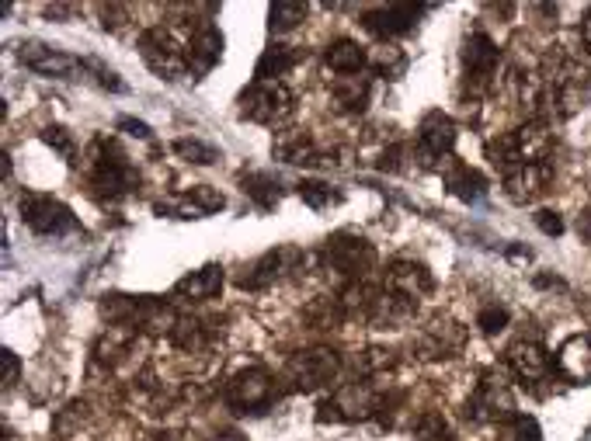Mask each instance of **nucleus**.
I'll use <instances>...</instances> for the list:
<instances>
[{"label": "nucleus", "instance_id": "f257e3e1", "mask_svg": "<svg viewBox=\"0 0 591 441\" xmlns=\"http://www.w3.org/2000/svg\"><path fill=\"white\" fill-rule=\"evenodd\" d=\"M87 185L105 202H119V198L140 188V174L115 139L98 136L91 143V153H87Z\"/></svg>", "mask_w": 591, "mask_h": 441}, {"label": "nucleus", "instance_id": "f03ea898", "mask_svg": "<svg viewBox=\"0 0 591 441\" xmlns=\"http://www.w3.org/2000/svg\"><path fill=\"white\" fill-rule=\"evenodd\" d=\"M188 39L192 28H171L157 25L150 32L140 35V56L157 77L178 80L181 73H188Z\"/></svg>", "mask_w": 591, "mask_h": 441}, {"label": "nucleus", "instance_id": "7ed1b4c3", "mask_svg": "<svg viewBox=\"0 0 591 441\" xmlns=\"http://www.w3.org/2000/svg\"><path fill=\"white\" fill-rule=\"evenodd\" d=\"M376 268V251L366 237L352 230H341L324 247V271H334L345 285L366 282V275Z\"/></svg>", "mask_w": 591, "mask_h": 441}, {"label": "nucleus", "instance_id": "20e7f679", "mask_svg": "<svg viewBox=\"0 0 591 441\" xmlns=\"http://www.w3.org/2000/svg\"><path fill=\"white\" fill-rule=\"evenodd\" d=\"M240 115L258 126H279L282 119L293 115V91L282 80H254L240 94Z\"/></svg>", "mask_w": 591, "mask_h": 441}, {"label": "nucleus", "instance_id": "39448f33", "mask_svg": "<svg viewBox=\"0 0 591 441\" xmlns=\"http://www.w3.org/2000/svg\"><path fill=\"white\" fill-rule=\"evenodd\" d=\"M21 219H25L28 230H35L39 237H67V233L80 230L70 205H63L60 198H53V195H39V191L21 195Z\"/></svg>", "mask_w": 591, "mask_h": 441}, {"label": "nucleus", "instance_id": "423d86ee", "mask_svg": "<svg viewBox=\"0 0 591 441\" xmlns=\"http://www.w3.org/2000/svg\"><path fill=\"white\" fill-rule=\"evenodd\" d=\"M226 407L233 414H261V410L272 407L275 400V379L268 369L261 365H251V369L237 372L230 382H226Z\"/></svg>", "mask_w": 591, "mask_h": 441}, {"label": "nucleus", "instance_id": "0eeeda50", "mask_svg": "<svg viewBox=\"0 0 591 441\" xmlns=\"http://www.w3.org/2000/svg\"><path fill=\"white\" fill-rule=\"evenodd\" d=\"M338 376H341V358H338V351H331V348L299 351L286 365V382H293V389H303V393L331 386Z\"/></svg>", "mask_w": 591, "mask_h": 441}, {"label": "nucleus", "instance_id": "6e6552de", "mask_svg": "<svg viewBox=\"0 0 591 441\" xmlns=\"http://www.w3.org/2000/svg\"><path fill=\"white\" fill-rule=\"evenodd\" d=\"M379 407V393H372L366 382H348L341 386L331 400L320 403L317 421H366V417H376Z\"/></svg>", "mask_w": 591, "mask_h": 441}, {"label": "nucleus", "instance_id": "1a4fd4ad", "mask_svg": "<svg viewBox=\"0 0 591 441\" xmlns=\"http://www.w3.org/2000/svg\"><path fill=\"white\" fill-rule=\"evenodd\" d=\"M498 63H501V53L498 46L491 42V35L487 32H470L463 42V80L470 84L473 94H480L487 84L494 80V73H498Z\"/></svg>", "mask_w": 591, "mask_h": 441}, {"label": "nucleus", "instance_id": "9d476101", "mask_svg": "<svg viewBox=\"0 0 591 441\" xmlns=\"http://www.w3.org/2000/svg\"><path fill=\"white\" fill-rule=\"evenodd\" d=\"M512 410H515V396L508 389V382L498 376H484L477 382V389H473V396L466 400V417L477 424L505 421V417H512Z\"/></svg>", "mask_w": 591, "mask_h": 441}, {"label": "nucleus", "instance_id": "9b49d317", "mask_svg": "<svg viewBox=\"0 0 591 441\" xmlns=\"http://www.w3.org/2000/svg\"><path fill=\"white\" fill-rule=\"evenodd\" d=\"M432 285H435L432 271L421 261H414V257H397V261H390V268H386V292L407 299V303H418L421 296H428Z\"/></svg>", "mask_w": 591, "mask_h": 441}, {"label": "nucleus", "instance_id": "f8f14e48", "mask_svg": "<svg viewBox=\"0 0 591 441\" xmlns=\"http://www.w3.org/2000/svg\"><path fill=\"white\" fill-rule=\"evenodd\" d=\"M18 60L28 66V70L42 73V77H70V73L80 70V60H74L70 53L56 46H46L39 39H25L18 46Z\"/></svg>", "mask_w": 591, "mask_h": 441}, {"label": "nucleus", "instance_id": "ddd939ff", "mask_svg": "<svg viewBox=\"0 0 591 441\" xmlns=\"http://www.w3.org/2000/svg\"><path fill=\"white\" fill-rule=\"evenodd\" d=\"M425 11H428L425 4H386V7L369 11L366 18H362V25H366L372 35H379V39H397V35L411 32Z\"/></svg>", "mask_w": 591, "mask_h": 441}, {"label": "nucleus", "instance_id": "4468645a", "mask_svg": "<svg viewBox=\"0 0 591 441\" xmlns=\"http://www.w3.org/2000/svg\"><path fill=\"white\" fill-rule=\"evenodd\" d=\"M456 146V122L445 112H428L418 126V153L425 160H442Z\"/></svg>", "mask_w": 591, "mask_h": 441}, {"label": "nucleus", "instance_id": "2eb2a0df", "mask_svg": "<svg viewBox=\"0 0 591 441\" xmlns=\"http://www.w3.org/2000/svg\"><path fill=\"white\" fill-rule=\"evenodd\" d=\"M296 251H289V247H279V251H268L261 254L254 264H247L244 275L237 278L240 289L247 292H261L268 289V285L275 282V278H282V271H293V261H296Z\"/></svg>", "mask_w": 591, "mask_h": 441}, {"label": "nucleus", "instance_id": "dca6fc26", "mask_svg": "<svg viewBox=\"0 0 591 441\" xmlns=\"http://www.w3.org/2000/svg\"><path fill=\"white\" fill-rule=\"evenodd\" d=\"M223 56V35L216 25H195L192 39H188V73L192 77H206Z\"/></svg>", "mask_w": 591, "mask_h": 441}, {"label": "nucleus", "instance_id": "f3484780", "mask_svg": "<svg viewBox=\"0 0 591 441\" xmlns=\"http://www.w3.org/2000/svg\"><path fill=\"white\" fill-rule=\"evenodd\" d=\"M226 205V198L209 185H195L192 191L178 198V202H157L160 216H178V219H195V216H209V212H220Z\"/></svg>", "mask_w": 591, "mask_h": 441}, {"label": "nucleus", "instance_id": "a211bd4d", "mask_svg": "<svg viewBox=\"0 0 591 441\" xmlns=\"http://www.w3.org/2000/svg\"><path fill=\"white\" fill-rule=\"evenodd\" d=\"M546 185H550V164H518L512 171H505V195L512 202L525 205L536 195H543Z\"/></svg>", "mask_w": 591, "mask_h": 441}, {"label": "nucleus", "instance_id": "6ab92c4d", "mask_svg": "<svg viewBox=\"0 0 591 441\" xmlns=\"http://www.w3.org/2000/svg\"><path fill=\"white\" fill-rule=\"evenodd\" d=\"M557 369H560V376L571 382H588L591 379V337L585 334L567 337L557 351Z\"/></svg>", "mask_w": 591, "mask_h": 441}, {"label": "nucleus", "instance_id": "aec40b11", "mask_svg": "<svg viewBox=\"0 0 591 441\" xmlns=\"http://www.w3.org/2000/svg\"><path fill=\"white\" fill-rule=\"evenodd\" d=\"M223 289V268L220 264H206V268L185 275L174 285V299H185V303H206L216 292Z\"/></svg>", "mask_w": 591, "mask_h": 441}, {"label": "nucleus", "instance_id": "412c9836", "mask_svg": "<svg viewBox=\"0 0 591 441\" xmlns=\"http://www.w3.org/2000/svg\"><path fill=\"white\" fill-rule=\"evenodd\" d=\"M508 365H512V372L518 379H543L546 372H550V355H546V348L539 341H515L512 348H508Z\"/></svg>", "mask_w": 591, "mask_h": 441}, {"label": "nucleus", "instance_id": "4be33fe9", "mask_svg": "<svg viewBox=\"0 0 591 441\" xmlns=\"http://www.w3.org/2000/svg\"><path fill=\"white\" fill-rule=\"evenodd\" d=\"M331 98L334 105L341 108V112L348 115H359L369 108V98H372V80L366 73H355V77H338L331 84Z\"/></svg>", "mask_w": 591, "mask_h": 441}, {"label": "nucleus", "instance_id": "5701e85b", "mask_svg": "<svg viewBox=\"0 0 591 441\" xmlns=\"http://www.w3.org/2000/svg\"><path fill=\"white\" fill-rule=\"evenodd\" d=\"M324 63H327V70H334L338 77H355V73H366L369 56H366V49H362L359 42L338 39V42H331V46H327Z\"/></svg>", "mask_w": 591, "mask_h": 441}, {"label": "nucleus", "instance_id": "b1692460", "mask_svg": "<svg viewBox=\"0 0 591 441\" xmlns=\"http://www.w3.org/2000/svg\"><path fill=\"white\" fill-rule=\"evenodd\" d=\"M459 341H463V334L449 320H435L418 334V351L421 358H445L449 351L459 348Z\"/></svg>", "mask_w": 591, "mask_h": 441}, {"label": "nucleus", "instance_id": "393cba45", "mask_svg": "<svg viewBox=\"0 0 591 441\" xmlns=\"http://www.w3.org/2000/svg\"><path fill=\"white\" fill-rule=\"evenodd\" d=\"M445 188H449L456 198H463V202H477V198L487 191V181H484V174L473 171L470 164L449 160V167H445Z\"/></svg>", "mask_w": 591, "mask_h": 441}, {"label": "nucleus", "instance_id": "a878e982", "mask_svg": "<svg viewBox=\"0 0 591 441\" xmlns=\"http://www.w3.org/2000/svg\"><path fill=\"white\" fill-rule=\"evenodd\" d=\"M240 188H244V195L251 198L258 209H275V205L282 202V185L279 178H272L268 171H251L240 178Z\"/></svg>", "mask_w": 591, "mask_h": 441}, {"label": "nucleus", "instance_id": "bb28decb", "mask_svg": "<svg viewBox=\"0 0 591 441\" xmlns=\"http://www.w3.org/2000/svg\"><path fill=\"white\" fill-rule=\"evenodd\" d=\"M296 63H299L296 49L275 42V46H268L265 53H261L258 66H254V80H279V77H286V73L293 70Z\"/></svg>", "mask_w": 591, "mask_h": 441}, {"label": "nucleus", "instance_id": "cd10ccee", "mask_svg": "<svg viewBox=\"0 0 591 441\" xmlns=\"http://www.w3.org/2000/svg\"><path fill=\"white\" fill-rule=\"evenodd\" d=\"M171 341H174V348H181V351H199V348H206L209 330H206V323L202 320L178 316V323L171 327Z\"/></svg>", "mask_w": 591, "mask_h": 441}, {"label": "nucleus", "instance_id": "c85d7f7f", "mask_svg": "<svg viewBox=\"0 0 591 441\" xmlns=\"http://www.w3.org/2000/svg\"><path fill=\"white\" fill-rule=\"evenodd\" d=\"M369 70L376 73V77H386V80H400L407 70V56L400 53L397 46H383L376 49V53L369 56Z\"/></svg>", "mask_w": 591, "mask_h": 441}, {"label": "nucleus", "instance_id": "c756f323", "mask_svg": "<svg viewBox=\"0 0 591 441\" xmlns=\"http://www.w3.org/2000/svg\"><path fill=\"white\" fill-rule=\"evenodd\" d=\"M299 198H303L306 205H310V209H331V205H338L341 198V191L338 188H331L327 185V181H317V178H310V181H299Z\"/></svg>", "mask_w": 591, "mask_h": 441}, {"label": "nucleus", "instance_id": "7c9ffc66", "mask_svg": "<svg viewBox=\"0 0 591 441\" xmlns=\"http://www.w3.org/2000/svg\"><path fill=\"white\" fill-rule=\"evenodd\" d=\"M303 18H306V4H296V0H279V4L268 7V28L279 35L293 32Z\"/></svg>", "mask_w": 591, "mask_h": 441}, {"label": "nucleus", "instance_id": "2f4dec72", "mask_svg": "<svg viewBox=\"0 0 591 441\" xmlns=\"http://www.w3.org/2000/svg\"><path fill=\"white\" fill-rule=\"evenodd\" d=\"M80 70L91 73L94 84L105 87V91H115V94H126V91H129L126 80H122L119 73L112 70V66H105L101 60H94V56H84V60H80Z\"/></svg>", "mask_w": 591, "mask_h": 441}, {"label": "nucleus", "instance_id": "473e14b6", "mask_svg": "<svg viewBox=\"0 0 591 441\" xmlns=\"http://www.w3.org/2000/svg\"><path fill=\"white\" fill-rule=\"evenodd\" d=\"M174 153L185 157L188 164H216V160H220V150L202 143V139H178V143H174Z\"/></svg>", "mask_w": 591, "mask_h": 441}, {"label": "nucleus", "instance_id": "72a5a7b5", "mask_svg": "<svg viewBox=\"0 0 591 441\" xmlns=\"http://www.w3.org/2000/svg\"><path fill=\"white\" fill-rule=\"evenodd\" d=\"M414 441H452V431L442 414H425L414 424Z\"/></svg>", "mask_w": 591, "mask_h": 441}, {"label": "nucleus", "instance_id": "f704fd0d", "mask_svg": "<svg viewBox=\"0 0 591 441\" xmlns=\"http://www.w3.org/2000/svg\"><path fill=\"white\" fill-rule=\"evenodd\" d=\"M42 139H46V143L53 146V150H60L67 160H74V157H77V143H74V136H70V132L63 129V126H49L46 132H42Z\"/></svg>", "mask_w": 591, "mask_h": 441}, {"label": "nucleus", "instance_id": "c9c22d12", "mask_svg": "<svg viewBox=\"0 0 591 441\" xmlns=\"http://www.w3.org/2000/svg\"><path fill=\"white\" fill-rule=\"evenodd\" d=\"M477 323H480L484 334H501V330L508 327V310L505 306H484L480 316H477Z\"/></svg>", "mask_w": 591, "mask_h": 441}, {"label": "nucleus", "instance_id": "e433bc0d", "mask_svg": "<svg viewBox=\"0 0 591 441\" xmlns=\"http://www.w3.org/2000/svg\"><path fill=\"white\" fill-rule=\"evenodd\" d=\"M98 11H101V18H105V21H101L105 28H112V32H122V28H126L129 11L122 4H101Z\"/></svg>", "mask_w": 591, "mask_h": 441}, {"label": "nucleus", "instance_id": "4c0bfd02", "mask_svg": "<svg viewBox=\"0 0 591 441\" xmlns=\"http://www.w3.org/2000/svg\"><path fill=\"white\" fill-rule=\"evenodd\" d=\"M536 226L546 233V237H560V233H564V219H560V212H553V209L536 212Z\"/></svg>", "mask_w": 591, "mask_h": 441}, {"label": "nucleus", "instance_id": "58836bf2", "mask_svg": "<svg viewBox=\"0 0 591 441\" xmlns=\"http://www.w3.org/2000/svg\"><path fill=\"white\" fill-rule=\"evenodd\" d=\"M18 382V355L14 351H4V386L11 389Z\"/></svg>", "mask_w": 591, "mask_h": 441}, {"label": "nucleus", "instance_id": "ea45409f", "mask_svg": "<svg viewBox=\"0 0 591 441\" xmlns=\"http://www.w3.org/2000/svg\"><path fill=\"white\" fill-rule=\"evenodd\" d=\"M119 129H126L129 136H140V139H150V126L147 122H136V119H122Z\"/></svg>", "mask_w": 591, "mask_h": 441}, {"label": "nucleus", "instance_id": "a19ab883", "mask_svg": "<svg viewBox=\"0 0 591 441\" xmlns=\"http://www.w3.org/2000/svg\"><path fill=\"white\" fill-rule=\"evenodd\" d=\"M581 46H585V53L591 56V7L585 11V18H581Z\"/></svg>", "mask_w": 591, "mask_h": 441}, {"label": "nucleus", "instance_id": "79ce46f5", "mask_svg": "<svg viewBox=\"0 0 591 441\" xmlns=\"http://www.w3.org/2000/svg\"><path fill=\"white\" fill-rule=\"evenodd\" d=\"M578 233H581V237H585L588 244H591V205H588V209L578 216Z\"/></svg>", "mask_w": 591, "mask_h": 441}, {"label": "nucleus", "instance_id": "37998d69", "mask_svg": "<svg viewBox=\"0 0 591 441\" xmlns=\"http://www.w3.org/2000/svg\"><path fill=\"white\" fill-rule=\"evenodd\" d=\"M209 441H247L244 435H240V431L237 428H223V431H216V435L213 438H209Z\"/></svg>", "mask_w": 591, "mask_h": 441}, {"label": "nucleus", "instance_id": "c03bdc74", "mask_svg": "<svg viewBox=\"0 0 591 441\" xmlns=\"http://www.w3.org/2000/svg\"><path fill=\"white\" fill-rule=\"evenodd\" d=\"M74 11H77L74 4H49V7H46L49 18H63V14H74Z\"/></svg>", "mask_w": 591, "mask_h": 441}]
</instances>
